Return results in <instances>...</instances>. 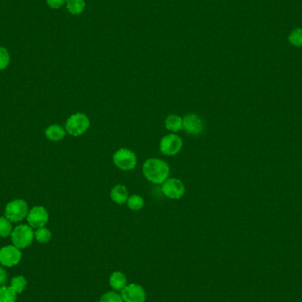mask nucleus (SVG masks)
<instances>
[{"mask_svg": "<svg viewBox=\"0 0 302 302\" xmlns=\"http://www.w3.org/2000/svg\"><path fill=\"white\" fill-rule=\"evenodd\" d=\"M142 173L147 181L153 184H163L170 175V167L166 162L159 158H148L142 165Z\"/></svg>", "mask_w": 302, "mask_h": 302, "instance_id": "f257e3e1", "label": "nucleus"}, {"mask_svg": "<svg viewBox=\"0 0 302 302\" xmlns=\"http://www.w3.org/2000/svg\"><path fill=\"white\" fill-rule=\"evenodd\" d=\"M90 127V120L85 113L77 112L70 116L66 122V130L72 136H81L88 131Z\"/></svg>", "mask_w": 302, "mask_h": 302, "instance_id": "f03ea898", "label": "nucleus"}, {"mask_svg": "<svg viewBox=\"0 0 302 302\" xmlns=\"http://www.w3.org/2000/svg\"><path fill=\"white\" fill-rule=\"evenodd\" d=\"M113 164L122 171H131L137 165V157L134 151L127 148H121L116 151L112 157Z\"/></svg>", "mask_w": 302, "mask_h": 302, "instance_id": "7ed1b4c3", "label": "nucleus"}, {"mask_svg": "<svg viewBox=\"0 0 302 302\" xmlns=\"http://www.w3.org/2000/svg\"><path fill=\"white\" fill-rule=\"evenodd\" d=\"M11 237H12L13 246L22 249L30 246L33 242L35 233L33 232L32 227L29 226L27 224H20L14 228V230L11 234Z\"/></svg>", "mask_w": 302, "mask_h": 302, "instance_id": "20e7f679", "label": "nucleus"}, {"mask_svg": "<svg viewBox=\"0 0 302 302\" xmlns=\"http://www.w3.org/2000/svg\"><path fill=\"white\" fill-rule=\"evenodd\" d=\"M183 147V141L179 135L175 134H169L164 135L159 143V149L162 154L172 157L181 152Z\"/></svg>", "mask_w": 302, "mask_h": 302, "instance_id": "39448f33", "label": "nucleus"}, {"mask_svg": "<svg viewBox=\"0 0 302 302\" xmlns=\"http://www.w3.org/2000/svg\"><path fill=\"white\" fill-rule=\"evenodd\" d=\"M162 193L171 200H180L184 196L186 187L181 180L176 178H168L162 184Z\"/></svg>", "mask_w": 302, "mask_h": 302, "instance_id": "423d86ee", "label": "nucleus"}, {"mask_svg": "<svg viewBox=\"0 0 302 302\" xmlns=\"http://www.w3.org/2000/svg\"><path fill=\"white\" fill-rule=\"evenodd\" d=\"M29 206L26 202L20 199L12 200L6 208V217L13 223L22 220L28 216Z\"/></svg>", "mask_w": 302, "mask_h": 302, "instance_id": "0eeeda50", "label": "nucleus"}, {"mask_svg": "<svg viewBox=\"0 0 302 302\" xmlns=\"http://www.w3.org/2000/svg\"><path fill=\"white\" fill-rule=\"evenodd\" d=\"M22 255L20 248L13 245L3 246L0 249V264L4 267L15 266L20 263Z\"/></svg>", "mask_w": 302, "mask_h": 302, "instance_id": "6e6552de", "label": "nucleus"}, {"mask_svg": "<svg viewBox=\"0 0 302 302\" xmlns=\"http://www.w3.org/2000/svg\"><path fill=\"white\" fill-rule=\"evenodd\" d=\"M205 123L200 116L194 113L187 114L183 118V129L188 135L197 136L204 133Z\"/></svg>", "mask_w": 302, "mask_h": 302, "instance_id": "1a4fd4ad", "label": "nucleus"}, {"mask_svg": "<svg viewBox=\"0 0 302 302\" xmlns=\"http://www.w3.org/2000/svg\"><path fill=\"white\" fill-rule=\"evenodd\" d=\"M27 220L32 228L43 227L49 220V214H48V211L45 210V208L42 207V206H36L28 214Z\"/></svg>", "mask_w": 302, "mask_h": 302, "instance_id": "9d476101", "label": "nucleus"}, {"mask_svg": "<svg viewBox=\"0 0 302 302\" xmlns=\"http://www.w3.org/2000/svg\"><path fill=\"white\" fill-rule=\"evenodd\" d=\"M121 297L124 302H145L146 293L141 286L131 284L122 289Z\"/></svg>", "mask_w": 302, "mask_h": 302, "instance_id": "9b49d317", "label": "nucleus"}, {"mask_svg": "<svg viewBox=\"0 0 302 302\" xmlns=\"http://www.w3.org/2000/svg\"><path fill=\"white\" fill-rule=\"evenodd\" d=\"M111 198H112V202L115 204H127L129 194H128V191L127 187L124 185H116L112 187L111 190Z\"/></svg>", "mask_w": 302, "mask_h": 302, "instance_id": "f8f14e48", "label": "nucleus"}, {"mask_svg": "<svg viewBox=\"0 0 302 302\" xmlns=\"http://www.w3.org/2000/svg\"><path fill=\"white\" fill-rule=\"evenodd\" d=\"M165 128L168 131L177 133L183 129V118H181L177 114H170L165 119Z\"/></svg>", "mask_w": 302, "mask_h": 302, "instance_id": "ddd939ff", "label": "nucleus"}, {"mask_svg": "<svg viewBox=\"0 0 302 302\" xmlns=\"http://www.w3.org/2000/svg\"><path fill=\"white\" fill-rule=\"evenodd\" d=\"M45 135L49 141H59L65 138L66 130L59 125H49L45 130Z\"/></svg>", "mask_w": 302, "mask_h": 302, "instance_id": "4468645a", "label": "nucleus"}, {"mask_svg": "<svg viewBox=\"0 0 302 302\" xmlns=\"http://www.w3.org/2000/svg\"><path fill=\"white\" fill-rule=\"evenodd\" d=\"M110 284L112 288L115 290L124 289L127 285V279L123 273L120 271H116L110 278Z\"/></svg>", "mask_w": 302, "mask_h": 302, "instance_id": "2eb2a0df", "label": "nucleus"}, {"mask_svg": "<svg viewBox=\"0 0 302 302\" xmlns=\"http://www.w3.org/2000/svg\"><path fill=\"white\" fill-rule=\"evenodd\" d=\"M17 293L11 286H0V302H15Z\"/></svg>", "mask_w": 302, "mask_h": 302, "instance_id": "dca6fc26", "label": "nucleus"}, {"mask_svg": "<svg viewBox=\"0 0 302 302\" xmlns=\"http://www.w3.org/2000/svg\"><path fill=\"white\" fill-rule=\"evenodd\" d=\"M144 199L141 195L139 194H133L128 197V202H127V205H128V209L131 210H135V211H138L141 210L143 206H144Z\"/></svg>", "mask_w": 302, "mask_h": 302, "instance_id": "f3484780", "label": "nucleus"}, {"mask_svg": "<svg viewBox=\"0 0 302 302\" xmlns=\"http://www.w3.org/2000/svg\"><path fill=\"white\" fill-rule=\"evenodd\" d=\"M66 8L74 15L82 13L85 8L84 0H66Z\"/></svg>", "mask_w": 302, "mask_h": 302, "instance_id": "a211bd4d", "label": "nucleus"}, {"mask_svg": "<svg viewBox=\"0 0 302 302\" xmlns=\"http://www.w3.org/2000/svg\"><path fill=\"white\" fill-rule=\"evenodd\" d=\"M27 286H28V281L23 276L20 275V276H14L11 280V288L16 292L17 294L23 292L24 290L26 289Z\"/></svg>", "mask_w": 302, "mask_h": 302, "instance_id": "6ab92c4d", "label": "nucleus"}, {"mask_svg": "<svg viewBox=\"0 0 302 302\" xmlns=\"http://www.w3.org/2000/svg\"><path fill=\"white\" fill-rule=\"evenodd\" d=\"M13 233V226L7 217H0V237L7 238Z\"/></svg>", "mask_w": 302, "mask_h": 302, "instance_id": "aec40b11", "label": "nucleus"}, {"mask_svg": "<svg viewBox=\"0 0 302 302\" xmlns=\"http://www.w3.org/2000/svg\"><path fill=\"white\" fill-rule=\"evenodd\" d=\"M35 238L39 243H47L52 239V233L45 227H40L35 233Z\"/></svg>", "mask_w": 302, "mask_h": 302, "instance_id": "412c9836", "label": "nucleus"}, {"mask_svg": "<svg viewBox=\"0 0 302 302\" xmlns=\"http://www.w3.org/2000/svg\"><path fill=\"white\" fill-rule=\"evenodd\" d=\"M288 39L291 44L295 47H302V29H296L290 34Z\"/></svg>", "mask_w": 302, "mask_h": 302, "instance_id": "4be33fe9", "label": "nucleus"}, {"mask_svg": "<svg viewBox=\"0 0 302 302\" xmlns=\"http://www.w3.org/2000/svg\"><path fill=\"white\" fill-rule=\"evenodd\" d=\"M10 62V55L6 48L0 47V70L7 68Z\"/></svg>", "mask_w": 302, "mask_h": 302, "instance_id": "5701e85b", "label": "nucleus"}, {"mask_svg": "<svg viewBox=\"0 0 302 302\" xmlns=\"http://www.w3.org/2000/svg\"><path fill=\"white\" fill-rule=\"evenodd\" d=\"M100 302H124L121 296L118 295L116 292H110L105 293L101 297Z\"/></svg>", "mask_w": 302, "mask_h": 302, "instance_id": "b1692460", "label": "nucleus"}, {"mask_svg": "<svg viewBox=\"0 0 302 302\" xmlns=\"http://www.w3.org/2000/svg\"><path fill=\"white\" fill-rule=\"evenodd\" d=\"M66 2V0H46L47 5L53 9L60 8Z\"/></svg>", "mask_w": 302, "mask_h": 302, "instance_id": "393cba45", "label": "nucleus"}, {"mask_svg": "<svg viewBox=\"0 0 302 302\" xmlns=\"http://www.w3.org/2000/svg\"><path fill=\"white\" fill-rule=\"evenodd\" d=\"M7 271H6V269H4L3 267L0 266V286L5 285V283L7 282Z\"/></svg>", "mask_w": 302, "mask_h": 302, "instance_id": "a878e982", "label": "nucleus"}]
</instances>
